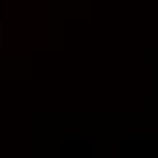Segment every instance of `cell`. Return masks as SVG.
Here are the masks:
<instances>
[]
</instances>
